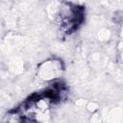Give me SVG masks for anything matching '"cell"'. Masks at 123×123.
Segmentation results:
<instances>
[{
	"instance_id": "cell-2",
	"label": "cell",
	"mask_w": 123,
	"mask_h": 123,
	"mask_svg": "<svg viewBox=\"0 0 123 123\" xmlns=\"http://www.w3.org/2000/svg\"><path fill=\"white\" fill-rule=\"evenodd\" d=\"M85 20V9L72 3H63L58 14V25L62 33L71 35L76 32Z\"/></svg>"
},
{
	"instance_id": "cell-1",
	"label": "cell",
	"mask_w": 123,
	"mask_h": 123,
	"mask_svg": "<svg viewBox=\"0 0 123 123\" xmlns=\"http://www.w3.org/2000/svg\"><path fill=\"white\" fill-rule=\"evenodd\" d=\"M67 87L62 82H54L47 88L26 98L21 104L7 113L8 121L46 120L52 106L60 103L65 96Z\"/></svg>"
}]
</instances>
